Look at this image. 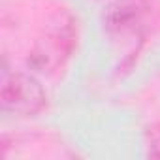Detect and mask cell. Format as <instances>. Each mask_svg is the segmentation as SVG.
Masks as SVG:
<instances>
[{
    "label": "cell",
    "instance_id": "2",
    "mask_svg": "<svg viewBox=\"0 0 160 160\" xmlns=\"http://www.w3.org/2000/svg\"><path fill=\"white\" fill-rule=\"evenodd\" d=\"M2 104H4L6 111H12L21 117H28V115L38 113L43 108L45 94L32 77H28L25 73L4 72Z\"/></svg>",
    "mask_w": 160,
    "mask_h": 160
},
{
    "label": "cell",
    "instance_id": "1",
    "mask_svg": "<svg viewBox=\"0 0 160 160\" xmlns=\"http://www.w3.org/2000/svg\"><path fill=\"white\" fill-rule=\"evenodd\" d=\"M75 40L73 19L68 15H57L49 27L36 38L28 55V64L45 72L53 70L72 53Z\"/></svg>",
    "mask_w": 160,
    "mask_h": 160
}]
</instances>
